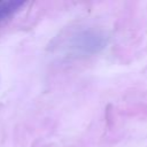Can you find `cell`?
I'll return each mask as SVG.
<instances>
[{"mask_svg": "<svg viewBox=\"0 0 147 147\" xmlns=\"http://www.w3.org/2000/svg\"><path fill=\"white\" fill-rule=\"evenodd\" d=\"M24 5L23 1L21 0H2L0 1V23L3 22L6 18L11 16L14 13H16L20 7Z\"/></svg>", "mask_w": 147, "mask_h": 147, "instance_id": "cell-1", "label": "cell"}]
</instances>
